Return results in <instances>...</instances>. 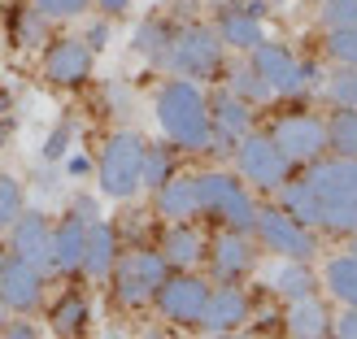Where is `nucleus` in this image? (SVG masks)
<instances>
[{
  "label": "nucleus",
  "mask_w": 357,
  "mask_h": 339,
  "mask_svg": "<svg viewBox=\"0 0 357 339\" xmlns=\"http://www.w3.org/2000/svg\"><path fill=\"white\" fill-rule=\"evenodd\" d=\"M83 244H87V222H79L75 213L52 230V270H61V274H70V270H79L83 265Z\"/></svg>",
  "instance_id": "nucleus-19"
},
{
  "label": "nucleus",
  "mask_w": 357,
  "mask_h": 339,
  "mask_svg": "<svg viewBox=\"0 0 357 339\" xmlns=\"http://www.w3.org/2000/svg\"><path fill=\"white\" fill-rule=\"evenodd\" d=\"M253 265V244H248L244 230H227V235L213 239V270L222 278H236Z\"/></svg>",
  "instance_id": "nucleus-20"
},
{
  "label": "nucleus",
  "mask_w": 357,
  "mask_h": 339,
  "mask_svg": "<svg viewBox=\"0 0 357 339\" xmlns=\"http://www.w3.org/2000/svg\"><path fill=\"white\" fill-rule=\"evenodd\" d=\"M196 183V213H209V218H218L227 222V230H253L257 222V205H253V196L244 191V183H236L231 174H196L192 178Z\"/></svg>",
  "instance_id": "nucleus-3"
},
{
  "label": "nucleus",
  "mask_w": 357,
  "mask_h": 339,
  "mask_svg": "<svg viewBox=\"0 0 357 339\" xmlns=\"http://www.w3.org/2000/svg\"><path fill=\"white\" fill-rule=\"evenodd\" d=\"M70 174H87V157H70Z\"/></svg>",
  "instance_id": "nucleus-45"
},
{
  "label": "nucleus",
  "mask_w": 357,
  "mask_h": 339,
  "mask_svg": "<svg viewBox=\"0 0 357 339\" xmlns=\"http://www.w3.org/2000/svg\"><path fill=\"white\" fill-rule=\"evenodd\" d=\"M323 92H327V100L335 104V109H357V70H353V65L335 70Z\"/></svg>",
  "instance_id": "nucleus-27"
},
{
  "label": "nucleus",
  "mask_w": 357,
  "mask_h": 339,
  "mask_svg": "<svg viewBox=\"0 0 357 339\" xmlns=\"http://www.w3.org/2000/svg\"><path fill=\"white\" fill-rule=\"evenodd\" d=\"M0 265H5V257H0ZM0 317H5V300H0Z\"/></svg>",
  "instance_id": "nucleus-46"
},
{
  "label": "nucleus",
  "mask_w": 357,
  "mask_h": 339,
  "mask_svg": "<svg viewBox=\"0 0 357 339\" xmlns=\"http://www.w3.org/2000/svg\"><path fill=\"white\" fill-rule=\"evenodd\" d=\"M166 257L162 253H127L114 261V278H118V300L122 305H144L157 296V287L166 283Z\"/></svg>",
  "instance_id": "nucleus-7"
},
{
  "label": "nucleus",
  "mask_w": 357,
  "mask_h": 339,
  "mask_svg": "<svg viewBox=\"0 0 357 339\" xmlns=\"http://www.w3.org/2000/svg\"><path fill=\"white\" fill-rule=\"evenodd\" d=\"M231 92H236V96H244L248 104H253V100H271V96H275L271 87L261 83V74H257L253 65H244V70H236V74H231Z\"/></svg>",
  "instance_id": "nucleus-32"
},
{
  "label": "nucleus",
  "mask_w": 357,
  "mask_h": 339,
  "mask_svg": "<svg viewBox=\"0 0 357 339\" xmlns=\"http://www.w3.org/2000/svg\"><path fill=\"white\" fill-rule=\"evenodd\" d=\"M327 52L335 61H344L357 70V26L353 31H327Z\"/></svg>",
  "instance_id": "nucleus-35"
},
{
  "label": "nucleus",
  "mask_w": 357,
  "mask_h": 339,
  "mask_svg": "<svg viewBox=\"0 0 357 339\" xmlns=\"http://www.w3.org/2000/svg\"><path fill=\"white\" fill-rule=\"evenodd\" d=\"M162 257H166V265L188 270V265L201 261V235H196L192 226H170L166 239H162Z\"/></svg>",
  "instance_id": "nucleus-24"
},
{
  "label": "nucleus",
  "mask_w": 357,
  "mask_h": 339,
  "mask_svg": "<svg viewBox=\"0 0 357 339\" xmlns=\"http://www.w3.org/2000/svg\"><path fill=\"white\" fill-rule=\"evenodd\" d=\"M279 191H283V213H288V218H296L301 226L323 222V205H318V191L310 187V178H296V183L288 178Z\"/></svg>",
  "instance_id": "nucleus-21"
},
{
  "label": "nucleus",
  "mask_w": 357,
  "mask_h": 339,
  "mask_svg": "<svg viewBox=\"0 0 357 339\" xmlns=\"http://www.w3.org/2000/svg\"><path fill=\"white\" fill-rule=\"evenodd\" d=\"M349 187H353V200H357V157H349Z\"/></svg>",
  "instance_id": "nucleus-44"
},
{
  "label": "nucleus",
  "mask_w": 357,
  "mask_h": 339,
  "mask_svg": "<svg viewBox=\"0 0 357 339\" xmlns=\"http://www.w3.org/2000/svg\"><path fill=\"white\" fill-rule=\"evenodd\" d=\"M166 178H170V148L144 144V174H139V187H162Z\"/></svg>",
  "instance_id": "nucleus-31"
},
{
  "label": "nucleus",
  "mask_w": 357,
  "mask_h": 339,
  "mask_svg": "<svg viewBox=\"0 0 357 339\" xmlns=\"http://www.w3.org/2000/svg\"><path fill=\"white\" fill-rule=\"evenodd\" d=\"M40 296H44V270H35L22 257H5V265H0V300H5V309L31 313L40 305Z\"/></svg>",
  "instance_id": "nucleus-12"
},
{
  "label": "nucleus",
  "mask_w": 357,
  "mask_h": 339,
  "mask_svg": "<svg viewBox=\"0 0 357 339\" xmlns=\"http://www.w3.org/2000/svg\"><path fill=\"white\" fill-rule=\"evenodd\" d=\"M17 213H22V187H17V178L0 174V230L13 226Z\"/></svg>",
  "instance_id": "nucleus-34"
},
{
  "label": "nucleus",
  "mask_w": 357,
  "mask_h": 339,
  "mask_svg": "<svg viewBox=\"0 0 357 339\" xmlns=\"http://www.w3.org/2000/svg\"><path fill=\"white\" fill-rule=\"evenodd\" d=\"M327 287L335 300L357 305V257H335L327 261Z\"/></svg>",
  "instance_id": "nucleus-25"
},
{
  "label": "nucleus",
  "mask_w": 357,
  "mask_h": 339,
  "mask_svg": "<svg viewBox=\"0 0 357 339\" xmlns=\"http://www.w3.org/2000/svg\"><path fill=\"white\" fill-rule=\"evenodd\" d=\"M253 230L261 235V244L271 248V253L288 257V261H310L314 257V235L296 218H288L283 209H257Z\"/></svg>",
  "instance_id": "nucleus-10"
},
{
  "label": "nucleus",
  "mask_w": 357,
  "mask_h": 339,
  "mask_svg": "<svg viewBox=\"0 0 357 339\" xmlns=\"http://www.w3.org/2000/svg\"><path fill=\"white\" fill-rule=\"evenodd\" d=\"M162 61L183 79H209L222 65V40L209 26H178V31H170Z\"/></svg>",
  "instance_id": "nucleus-5"
},
{
  "label": "nucleus",
  "mask_w": 357,
  "mask_h": 339,
  "mask_svg": "<svg viewBox=\"0 0 357 339\" xmlns=\"http://www.w3.org/2000/svg\"><path fill=\"white\" fill-rule=\"evenodd\" d=\"M100 191L109 200H127L139 187V174H144V135L135 131H118L100 152Z\"/></svg>",
  "instance_id": "nucleus-4"
},
{
  "label": "nucleus",
  "mask_w": 357,
  "mask_h": 339,
  "mask_svg": "<svg viewBox=\"0 0 357 339\" xmlns=\"http://www.w3.org/2000/svg\"><path fill=\"white\" fill-rule=\"evenodd\" d=\"M70 139H75V127H70V122H61V127L48 135V144H44V161H61L66 148H70Z\"/></svg>",
  "instance_id": "nucleus-38"
},
{
  "label": "nucleus",
  "mask_w": 357,
  "mask_h": 339,
  "mask_svg": "<svg viewBox=\"0 0 357 339\" xmlns=\"http://www.w3.org/2000/svg\"><path fill=\"white\" fill-rule=\"evenodd\" d=\"M353 257H357V244H353Z\"/></svg>",
  "instance_id": "nucleus-49"
},
{
  "label": "nucleus",
  "mask_w": 357,
  "mask_h": 339,
  "mask_svg": "<svg viewBox=\"0 0 357 339\" xmlns=\"http://www.w3.org/2000/svg\"><path fill=\"white\" fill-rule=\"evenodd\" d=\"M166 44H170V26H166V22H157V17H149V22L135 31V48L144 52V57H157V61H162Z\"/></svg>",
  "instance_id": "nucleus-30"
},
{
  "label": "nucleus",
  "mask_w": 357,
  "mask_h": 339,
  "mask_svg": "<svg viewBox=\"0 0 357 339\" xmlns=\"http://www.w3.org/2000/svg\"><path fill=\"white\" fill-rule=\"evenodd\" d=\"M331 331H335V339H357V305H349V313L335 317Z\"/></svg>",
  "instance_id": "nucleus-39"
},
{
  "label": "nucleus",
  "mask_w": 357,
  "mask_h": 339,
  "mask_svg": "<svg viewBox=\"0 0 357 339\" xmlns=\"http://www.w3.org/2000/svg\"><path fill=\"white\" fill-rule=\"evenodd\" d=\"M105 40H109V26L96 22L92 31H87V40H83V44H87V48H105Z\"/></svg>",
  "instance_id": "nucleus-42"
},
{
  "label": "nucleus",
  "mask_w": 357,
  "mask_h": 339,
  "mask_svg": "<svg viewBox=\"0 0 357 339\" xmlns=\"http://www.w3.org/2000/svg\"><path fill=\"white\" fill-rule=\"evenodd\" d=\"M205 300H209V287H205L201 278H192V274H178V278L166 274V283L157 287V305H162V313L170 317V322L196 326V322H201Z\"/></svg>",
  "instance_id": "nucleus-13"
},
{
  "label": "nucleus",
  "mask_w": 357,
  "mask_h": 339,
  "mask_svg": "<svg viewBox=\"0 0 357 339\" xmlns=\"http://www.w3.org/2000/svg\"><path fill=\"white\" fill-rule=\"evenodd\" d=\"M0 339H40V335H35L31 322H13V326H5V335H0Z\"/></svg>",
  "instance_id": "nucleus-41"
},
{
  "label": "nucleus",
  "mask_w": 357,
  "mask_h": 339,
  "mask_svg": "<svg viewBox=\"0 0 357 339\" xmlns=\"http://www.w3.org/2000/svg\"><path fill=\"white\" fill-rule=\"evenodd\" d=\"M323 26L327 31H353L357 26V0H323Z\"/></svg>",
  "instance_id": "nucleus-33"
},
{
  "label": "nucleus",
  "mask_w": 357,
  "mask_h": 339,
  "mask_svg": "<svg viewBox=\"0 0 357 339\" xmlns=\"http://www.w3.org/2000/svg\"><path fill=\"white\" fill-rule=\"evenodd\" d=\"M271 139L292 166H310L327 152V127L314 113H288L271 127Z\"/></svg>",
  "instance_id": "nucleus-8"
},
{
  "label": "nucleus",
  "mask_w": 357,
  "mask_h": 339,
  "mask_svg": "<svg viewBox=\"0 0 357 339\" xmlns=\"http://www.w3.org/2000/svg\"><path fill=\"white\" fill-rule=\"evenodd\" d=\"M144 339H166V335H144Z\"/></svg>",
  "instance_id": "nucleus-47"
},
{
  "label": "nucleus",
  "mask_w": 357,
  "mask_h": 339,
  "mask_svg": "<svg viewBox=\"0 0 357 339\" xmlns=\"http://www.w3.org/2000/svg\"><path fill=\"white\" fill-rule=\"evenodd\" d=\"M96 5H100L105 13H122V9H127V5H131V0H96Z\"/></svg>",
  "instance_id": "nucleus-43"
},
{
  "label": "nucleus",
  "mask_w": 357,
  "mask_h": 339,
  "mask_svg": "<svg viewBox=\"0 0 357 339\" xmlns=\"http://www.w3.org/2000/svg\"><path fill=\"white\" fill-rule=\"evenodd\" d=\"M327 148L335 157H357V109H340L327 127Z\"/></svg>",
  "instance_id": "nucleus-26"
},
{
  "label": "nucleus",
  "mask_w": 357,
  "mask_h": 339,
  "mask_svg": "<svg viewBox=\"0 0 357 339\" xmlns=\"http://www.w3.org/2000/svg\"><path fill=\"white\" fill-rule=\"evenodd\" d=\"M157 209H162V218H174V222L192 218L196 213V183L192 178H166L157 187Z\"/></svg>",
  "instance_id": "nucleus-23"
},
{
  "label": "nucleus",
  "mask_w": 357,
  "mask_h": 339,
  "mask_svg": "<svg viewBox=\"0 0 357 339\" xmlns=\"http://www.w3.org/2000/svg\"><path fill=\"white\" fill-rule=\"evenodd\" d=\"M44 74L61 87H75L92 74V48L83 40H52L48 57H44Z\"/></svg>",
  "instance_id": "nucleus-14"
},
{
  "label": "nucleus",
  "mask_w": 357,
  "mask_h": 339,
  "mask_svg": "<svg viewBox=\"0 0 357 339\" xmlns=\"http://www.w3.org/2000/svg\"><path fill=\"white\" fill-rule=\"evenodd\" d=\"M105 339H122V335H105Z\"/></svg>",
  "instance_id": "nucleus-48"
},
{
  "label": "nucleus",
  "mask_w": 357,
  "mask_h": 339,
  "mask_svg": "<svg viewBox=\"0 0 357 339\" xmlns=\"http://www.w3.org/2000/svg\"><path fill=\"white\" fill-rule=\"evenodd\" d=\"M253 52V70L261 74V83L271 87L275 96H301L310 87V79H314V70L310 65H301L296 57L283 44H257V48H248Z\"/></svg>",
  "instance_id": "nucleus-9"
},
{
  "label": "nucleus",
  "mask_w": 357,
  "mask_h": 339,
  "mask_svg": "<svg viewBox=\"0 0 357 339\" xmlns=\"http://www.w3.org/2000/svg\"><path fill=\"white\" fill-rule=\"evenodd\" d=\"M244 313H248L244 292L240 287H218V292H209L205 309H201V322H196V326H205V331H231V326L244 322Z\"/></svg>",
  "instance_id": "nucleus-18"
},
{
  "label": "nucleus",
  "mask_w": 357,
  "mask_h": 339,
  "mask_svg": "<svg viewBox=\"0 0 357 339\" xmlns=\"http://www.w3.org/2000/svg\"><path fill=\"white\" fill-rule=\"evenodd\" d=\"M327 326H331V317H327V309L314 300V292H310V296H301V300H292L288 331H292L296 339H323Z\"/></svg>",
  "instance_id": "nucleus-22"
},
{
  "label": "nucleus",
  "mask_w": 357,
  "mask_h": 339,
  "mask_svg": "<svg viewBox=\"0 0 357 339\" xmlns=\"http://www.w3.org/2000/svg\"><path fill=\"white\" fill-rule=\"evenodd\" d=\"M248 127H253V104H248L244 96H236L231 87H222V92L209 96V131H213V152H227L236 148L240 139L248 135Z\"/></svg>",
  "instance_id": "nucleus-11"
},
{
  "label": "nucleus",
  "mask_w": 357,
  "mask_h": 339,
  "mask_svg": "<svg viewBox=\"0 0 357 339\" xmlns=\"http://www.w3.org/2000/svg\"><path fill=\"white\" fill-rule=\"evenodd\" d=\"M13 257L31 261L35 270L52 265V230L44 222V213H17L13 218Z\"/></svg>",
  "instance_id": "nucleus-15"
},
{
  "label": "nucleus",
  "mask_w": 357,
  "mask_h": 339,
  "mask_svg": "<svg viewBox=\"0 0 357 339\" xmlns=\"http://www.w3.org/2000/svg\"><path fill=\"white\" fill-rule=\"evenodd\" d=\"M236 166L248 183H257L261 191H279L292 178V161L279 152L271 135H244L236 144Z\"/></svg>",
  "instance_id": "nucleus-6"
},
{
  "label": "nucleus",
  "mask_w": 357,
  "mask_h": 339,
  "mask_svg": "<svg viewBox=\"0 0 357 339\" xmlns=\"http://www.w3.org/2000/svg\"><path fill=\"white\" fill-rule=\"evenodd\" d=\"M70 213H75L79 222H96V218H100V213H96V200H92V196H79V200H75V209H70Z\"/></svg>",
  "instance_id": "nucleus-40"
},
{
  "label": "nucleus",
  "mask_w": 357,
  "mask_h": 339,
  "mask_svg": "<svg viewBox=\"0 0 357 339\" xmlns=\"http://www.w3.org/2000/svg\"><path fill=\"white\" fill-rule=\"evenodd\" d=\"M92 0H35V9H40L44 17H79Z\"/></svg>",
  "instance_id": "nucleus-37"
},
{
  "label": "nucleus",
  "mask_w": 357,
  "mask_h": 339,
  "mask_svg": "<svg viewBox=\"0 0 357 339\" xmlns=\"http://www.w3.org/2000/svg\"><path fill=\"white\" fill-rule=\"evenodd\" d=\"M310 187L318 191V205H323V222L327 230H340V235H357V200L349 187V157H331V161H310L305 170Z\"/></svg>",
  "instance_id": "nucleus-2"
},
{
  "label": "nucleus",
  "mask_w": 357,
  "mask_h": 339,
  "mask_svg": "<svg viewBox=\"0 0 357 339\" xmlns=\"http://www.w3.org/2000/svg\"><path fill=\"white\" fill-rule=\"evenodd\" d=\"M44 40V13L40 9H17V44H40Z\"/></svg>",
  "instance_id": "nucleus-36"
},
{
  "label": "nucleus",
  "mask_w": 357,
  "mask_h": 339,
  "mask_svg": "<svg viewBox=\"0 0 357 339\" xmlns=\"http://www.w3.org/2000/svg\"><path fill=\"white\" fill-rule=\"evenodd\" d=\"M87 322V300L83 296H66L57 313H52V326H57V335H79Z\"/></svg>",
  "instance_id": "nucleus-29"
},
{
  "label": "nucleus",
  "mask_w": 357,
  "mask_h": 339,
  "mask_svg": "<svg viewBox=\"0 0 357 339\" xmlns=\"http://www.w3.org/2000/svg\"><path fill=\"white\" fill-rule=\"evenodd\" d=\"M114 261H118L114 226H105L100 218L87 222V244H83V265H79V270H87L92 278H105V274H114Z\"/></svg>",
  "instance_id": "nucleus-17"
},
{
  "label": "nucleus",
  "mask_w": 357,
  "mask_h": 339,
  "mask_svg": "<svg viewBox=\"0 0 357 339\" xmlns=\"http://www.w3.org/2000/svg\"><path fill=\"white\" fill-rule=\"evenodd\" d=\"M218 40L231 44V48H257L266 40L257 9L253 5H231V9H222V17H218Z\"/></svg>",
  "instance_id": "nucleus-16"
},
{
  "label": "nucleus",
  "mask_w": 357,
  "mask_h": 339,
  "mask_svg": "<svg viewBox=\"0 0 357 339\" xmlns=\"http://www.w3.org/2000/svg\"><path fill=\"white\" fill-rule=\"evenodd\" d=\"M275 287L288 300H301V296L314 292V278H310V270L301 261H292V265H279V270H275Z\"/></svg>",
  "instance_id": "nucleus-28"
},
{
  "label": "nucleus",
  "mask_w": 357,
  "mask_h": 339,
  "mask_svg": "<svg viewBox=\"0 0 357 339\" xmlns=\"http://www.w3.org/2000/svg\"><path fill=\"white\" fill-rule=\"evenodd\" d=\"M157 122L174 148L183 152H205L213 144V131H209V100L201 96V87L192 83H166L157 92Z\"/></svg>",
  "instance_id": "nucleus-1"
}]
</instances>
